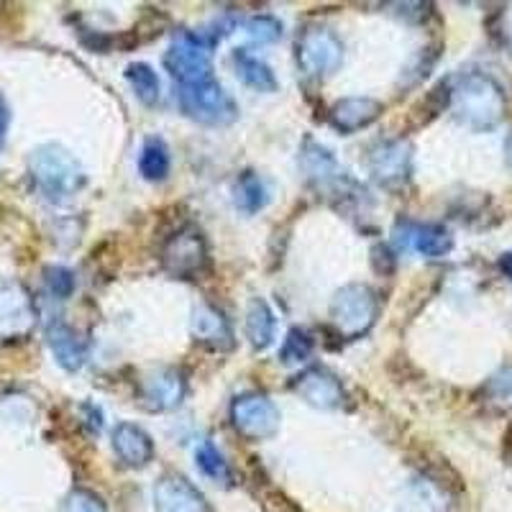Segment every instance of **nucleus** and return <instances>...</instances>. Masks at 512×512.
I'll return each instance as SVG.
<instances>
[{
  "label": "nucleus",
  "mask_w": 512,
  "mask_h": 512,
  "mask_svg": "<svg viewBox=\"0 0 512 512\" xmlns=\"http://www.w3.org/2000/svg\"><path fill=\"white\" fill-rule=\"evenodd\" d=\"M448 108L464 126L474 128V131H489L502 121L507 103L500 85L492 77L472 72V75L459 77L451 85Z\"/></svg>",
  "instance_id": "1"
},
{
  "label": "nucleus",
  "mask_w": 512,
  "mask_h": 512,
  "mask_svg": "<svg viewBox=\"0 0 512 512\" xmlns=\"http://www.w3.org/2000/svg\"><path fill=\"white\" fill-rule=\"evenodd\" d=\"M29 169L41 195L57 200V203L70 200L85 185V172H82L80 162L59 144L39 146L31 154Z\"/></svg>",
  "instance_id": "2"
},
{
  "label": "nucleus",
  "mask_w": 512,
  "mask_h": 512,
  "mask_svg": "<svg viewBox=\"0 0 512 512\" xmlns=\"http://www.w3.org/2000/svg\"><path fill=\"white\" fill-rule=\"evenodd\" d=\"M379 300L377 292L369 285H346L333 295L331 300V323L336 328V336L354 341V338L369 333V328L377 323Z\"/></svg>",
  "instance_id": "3"
},
{
  "label": "nucleus",
  "mask_w": 512,
  "mask_h": 512,
  "mask_svg": "<svg viewBox=\"0 0 512 512\" xmlns=\"http://www.w3.org/2000/svg\"><path fill=\"white\" fill-rule=\"evenodd\" d=\"M177 100H180V111L203 126H231L239 118V105L216 77L195 85H180Z\"/></svg>",
  "instance_id": "4"
},
{
  "label": "nucleus",
  "mask_w": 512,
  "mask_h": 512,
  "mask_svg": "<svg viewBox=\"0 0 512 512\" xmlns=\"http://www.w3.org/2000/svg\"><path fill=\"white\" fill-rule=\"evenodd\" d=\"M210 47L213 41L205 39L203 34H190L182 31L175 36L172 47L164 54V67L180 85H195L213 77V59H210Z\"/></svg>",
  "instance_id": "5"
},
{
  "label": "nucleus",
  "mask_w": 512,
  "mask_h": 512,
  "mask_svg": "<svg viewBox=\"0 0 512 512\" xmlns=\"http://www.w3.org/2000/svg\"><path fill=\"white\" fill-rule=\"evenodd\" d=\"M159 259H162V267L172 277H180V280H195V277H200L210 264L208 244H205L203 231L187 226L172 233L164 241Z\"/></svg>",
  "instance_id": "6"
},
{
  "label": "nucleus",
  "mask_w": 512,
  "mask_h": 512,
  "mask_svg": "<svg viewBox=\"0 0 512 512\" xmlns=\"http://www.w3.org/2000/svg\"><path fill=\"white\" fill-rule=\"evenodd\" d=\"M341 59H344V44L331 29L308 26L297 36V64L303 75L323 80L341 67Z\"/></svg>",
  "instance_id": "7"
},
{
  "label": "nucleus",
  "mask_w": 512,
  "mask_h": 512,
  "mask_svg": "<svg viewBox=\"0 0 512 512\" xmlns=\"http://www.w3.org/2000/svg\"><path fill=\"white\" fill-rule=\"evenodd\" d=\"M280 408L259 392H246L231 405V423L246 441H267L280 431Z\"/></svg>",
  "instance_id": "8"
},
{
  "label": "nucleus",
  "mask_w": 512,
  "mask_h": 512,
  "mask_svg": "<svg viewBox=\"0 0 512 512\" xmlns=\"http://www.w3.org/2000/svg\"><path fill=\"white\" fill-rule=\"evenodd\" d=\"M369 175L387 190H397L410 180L413 172V149L402 139L379 141L369 149Z\"/></svg>",
  "instance_id": "9"
},
{
  "label": "nucleus",
  "mask_w": 512,
  "mask_h": 512,
  "mask_svg": "<svg viewBox=\"0 0 512 512\" xmlns=\"http://www.w3.org/2000/svg\"><path fill=\"white\" fill-rule=\"evenodd\" d=\"M187 395L185 372L177 367H164L146 374L139 382V405L149 413H167L175 410Z\"/></svg>",
  "instance_id": "10"
},
{
  "label": "nucleus",
  "mask_w": 512,
  "mask_h": 512,
  "mask_svg": "<svg viewBox=\"0 0 512 512\" xmlns=\"http://www.w3.org/2000/svg\"><path fill=\"white\" fill-rule=\"evenodd\" d=\"M292 392L310 408L318 410H336L344 405L346 390L341 379L323 367H310L303 374H297L292 382Z\"/></svg>",
  "instance_id": "11"
},
{
  "label": "nucleus",
  "mask_w": 512,
  "mask_h": 512,
  "mask_svg": "<svg viewBox=\"0 0 512 512\" xmlns=\"http://www.w3.org/2000/svg\"><path fill=\"white\" fill-rule=\"evenodd\" d=\"M154 512H210V507L190 479L169 472L154 484Z\"/></svg>",
  "instance_id": "12"
},
{
  "label": "nucleus",
  "mask_w": 512,
  "mask_h": 512,
  "mask_svg": "<svg viewBox=\"0 0 512 512\" xmlns=\"http://www.w3.org/2000/svg\"><path fill=\"white\" fill-rule=\"evenodd\" d=\"M190 333L195 344L205 346L213 351L233 349V328L226 315L213 305H198L192 313Z\"/></svg>",
  "instance_id": "13"
},
{
  "label": "nucleus",
  "mask_w": 512,
  "mask_h": 512,
  "mask_svg": "<svg viewBox=\"0 0 512 512\" xmlns=\"http://www.w3.org/2000/svg\"><path fill=\"white\" fill-rule=\"evenodd\" d=\"M34 323V308L26 290L18 282H0V333L18 336L29 333Z\"/></svg>",
  "instance_id": "14"
},
{
  "label": "nucleus",
  "mask_w": 512,
  "mask_h": 512,
  "mask_svg": "<svg viewBox=\"0 0 512 512\" xmlns=\"http://www.w3.org/2000/svg\"><path fill=\"white\" fill-rule=\"evenodd\" d=\"M113 451L128 469H144L154 459L152 436L136 423H118L113 428Z\"/></svg>",
  "instance_id": "15"
},
{
  "label": "nucleus",
  "mask_w": 512,
  "mask_h": 512,
  "mask_svg": "<svg viewBox=\"0 0 512 512\" xmlns=\"http://www.w3.org/2000/svg\"><path fill=\"white\" fill-rule=\"evenodd\" d=\"M384 113V105L374 98H344L328 111V121L341 134H356L361 128L372 126Z\"/></svg>",
  "instance_id": "16"
},
{
  "label": "nucleus",
  "mask_w": 512,
  "mask_h": 512,
  "mask_svg": "<svg viewBox=\"0 0 512 512\" xmlns=\"http://www.w3.org/2000/svg\"><path fill=\"white\" fill-rule=\"evenodd\" d=\"M47 344L52 349L54 359L62 369L67 372H77V369L85 364V356H88V346L75 333V328H70L67 323H52L47 331Z\"/></svg>",
  "instance_id": "17"
},
{
  "label": "nucleus",
  "mask_w": 512,
  "mask_h": 512,
  "mask_svg": "<svg viewBox=\"0 0 512 512\" xmlns=\"http://www.w3.org/2000/svg\"><path fill=\"white\" fill-rule=\"evenodd\" d=\"M233 67H236V75L241 77L246 88L256 90V93H274L277 90V77H274L272 67L256 54H251L249 49H236Z\"/></svg>",
  "instance_id": "18"
},
{
  "label": "nucleus",
  "mask_w": 512,
  "mask_h": 512,
  "mask_svg": "<svg viewBox=\"0 0 512 512\" xmlns=\"http://www.w3.org/2000/svg\"><path fill=\"white\" fill-rule=\"evenodd\" d=\"M274 331H277V320H274L272 308L264 300H251L246 310V338L256 351H264L272 346Z\"/></svg>",
  "instance_id": "19"
},
{
  "label": "nucleus",
  "mask_w": 512,
  "mask_h": 512,
  "mask_svg": "<svg viewBox=\"0 0 512 512\" xmlns=\"http://www.w3.org/2000/svg\"><path fill=\"white\" fill-rule=\"evenodd\" d=\"M300 167L308 175V180L328 182L338 177V162L326 146H320L318 141L305 139L303 149H300Z\"/></svg>",
  "instance_id": "20"
},
{
  "label": "nucleus",
  "mask_w": 512,
  "mask_h": 512,
  "mask_svg": "<svg viewBox=\"0 0 512 512\" xmlns=\"http://www.w3.org/2000/svg\"><path fill=\"white\" fill-rule=\"evenodd\" d=\"M172 159H169V146L159 136H149L141 146L139 154V172L144 180L162 182L169 175Z\"/></svg>",
  "instance_id": "21"
},
{
  "label": "nucleus",
  "mask_w": 512,
  "mask_h": 512,
  "mask_svg": "<svg viewBox=\"0 0 512 512\" xmlns=\"http://www.w3.org/2000/svg\"><path fill=\"white\" fill-rule=\"evenodd\" d=\"M410 239H413V246L418 254L423 256H446L448 251L454 249V236L448 233V228L438 226V223H425V226H415L413 233H410Z\"/></svg>",
  "instance_id": "22"
},
{
  "label": "nucleus",
  "mask_w": 512,
  "mask_h": 512,
  "mask_svg": "<svg viewBox=\"0 0 512 512\" xmlns=\"http://www.w3.org/2000/svg\"><path fill=\"white\" fill-rule=\"evenodd\" d=\"M126 80L136 98L144 105H157L162 98V82H159L157 72L146 62H134L126 67Z\"/></svg>",
  "instance_id": "23"
},
{
  "label": "nucleus",
  "mask_w": 512,
  "mask_h": 512,
  "mask_svg": "<svg viewBox=\"0 0 512 512\" xmlns=\"http://www.w3.org/2000/svg\"><path fill=\"white\" fill-rule=\"evenodd\" d=\"M233 200H236V208L244 210L246 216H254L256 210H262L267 205V187H264L262 177L256 172L239 175L233 185Z\"/></svg>",
  "instance_id": "24"
},
{
  "label": "nucleus",
  "mask_w": 512,
  "mask_h": 512,
  "mask_svg": "<svg viewBox=\"0 0 512 512\" xmlns=\"http://www.w3.org/2000/svg\"><path fill=\"white\" fill-rule=\"evenodd\" d=\"M448 103H451V82H441V85H436V88L425 95L418 105L410 108V126L420 128L425 126V123H431L438 113L446 111Z\"/></svg>",
  "instance_id": "25"
},
{
  "label": "nucleus",
  "mask_w": 512,
  "mask_h": 512,
  "mask_svg": "<svg viewBox=\"0 0 512 512\" xmlns=\"http://www.w3.org/2000/svg\"><path fill=\"white\" fill-rule=\"evenodd\" d=\"M195 461H198L200 472L208 479H213L216 484H223V487H231L233 484L231 464H228L226 456H223L210 441H205L203 446L195 451Z\"/></svg>",
  "instance_id": "26"
},
{
  "label": "nucleus",
  "mask_w": 512,
  "mask_h": 512,
  "mask_svg": "<svg viewBox=\"0 0 512 512\" xmlns=\"http://www.w3.org/2000/svg\"><path fill=\"white\" fill-rule=\"evenodd\" d=\"M310 354H313V338H310L303 328H292L280 349V359L285 361V364H300V361L308 359Z\"/></svg>",
  "instance_id": "27"
},
{
  "label": "nucleus",
  "mask_w": 512,
  "mask_h": 512,
  "mask_svg": "<svg viewBox=\"0 0 512 512\" xmlns=\"http://www.w3.org/2000/svg\"><path fill=\"white\" fill-rule=\"evenodd\" d=\"M244 31L259 44H272L282 36V24L274 16H251L244 24Z\"/></svg>",
  "instance_id": "28"
},
{
  "label": "nucleus",
  "mask_w": 512,
  "mask_h": 512,
  "mask_svg": "<svg viewBox=\"0 0 512 512\" xmlns=\"http://www.w3.org/2000/svg\"><path fill=\"white\" fill-rule=\"evenodd\" d=\"M59 512H108L105 502L100 500L95 492H88V489H75L67 495V500L62 502Z\"/></svg>",
  "instance_id": "29"
},
{
  "label": "nucleus",
  "mask_w": 512,
  "mask_h": 512,
  "mask_svg": "<svg viewBox=\"0 0 512 512\" xmlns=\"http://www.w3.org/2000/svg\"><path fill=\"white\" fill-rule=\"evenodd\" d=\"M44 282H47V290L52 295H57L59 300H64V297H70L75 292V274L67 267H47Z\"/></svg>",
  "instance_id": "30"
},
{
  "label": "nucleus",
  "mask_w": 512,
  "mask_h": 512,
  "mask_svg": "<svg viewBox=\"0 0 512 512\" xmlns=\"http://www.w3.org/2000/svg\"><path fill=\"white\" fill-rule=\"evenodd\" d=\"M489 390L495 395V400L500 402H512V372H502L500 377L492 379Z\"/></svg>",
  "instance_id": "31"
},
{
  "label": "nucleus",
  "mask_w": 512,
  "mask_h": 512,
  "mask_svg": "<svg viewBox=\"0 0 512 512\" xmlns=\"http://www.w3.org/2000/svg\"><path fill=\"white\" fill-rule=\"evenodd\" d=\"M8 123H11V111H8L6 100L0 98V146H3V141H6Z\"/></svg>",
  "instance_id": "32"
},
{
  "label": "nucleus",
  "mask_w": 512,
  "mask_h": 512,
  "mask_svg": "<svg viewBox=\"0 0 512 512\" xmlns=\"http://www.w3.org/2000/svg\"><path fill=\"white\" fill-rule=\"evenodd\" d=\"M500 269H502V272H505L507 277H510V280H512V251H510V254H502V259H500Z\"/></svg>",
  "instance_id": "33"
},
{
  "label": "nucleus",
  "mask_w": 512,
  "mask_h": 512,
  "mask_svg": "<svg viewBox=\"0 0 512 512\" xmlns=\"http://www.w3.org/2000/svg\"><path fill=\"white\" fill-rule=\"evenodd\" d=\"M507 162H510V167H512V136L507 139Z\"/></svg>",
  "instance_id": "34"
}]
</instances>
